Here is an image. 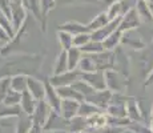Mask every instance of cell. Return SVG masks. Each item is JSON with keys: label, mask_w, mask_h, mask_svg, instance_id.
Wrapping results in <instances>:
<instances>
[{"label": "cell", "mask_w": 153, "mask_h": 133, "mask_svg": "<svg viewBox=\"0 0 153 133\" xmlns=\"http://www.w3.org/2000/svg\"><path fill=\"white\" fill-rule=\"evenodd\" d=\"M149 7H151V11H152V15H153V3H149Z\"/></svg>", "instance_id": "cell-2"}, {"label": "cell", "mask_w": 153, "mask_h": 133, "mask_svg": "<svg viewBox=\"0 0 153 133\" xmlns=\"http://www.w3.org/2000/svg\"><path fill=\"white\" fill-rule=\"evenodd\" d=\"M148 1H149V3H153V0H148Z\"/></svg>", "instance_id": "cell-3"}, {"label": "cell", "mask_w": 153, "mask_h": 133, "mask_svg": "<svg viewBox=\"0 0 153 133\" xmlns=\"http://www.w3.org/2000/svg\"><path fill=\"white\" fill-rule=\"evenodd\" d=\"M139 11L141 12V16L144 17L145 20H149V22H152L153 20V15H152V11H151V7H149V4H146L144 0H140L139 3Z\"/></svg>", "instance_id": "cell-1"}]
</instances>
